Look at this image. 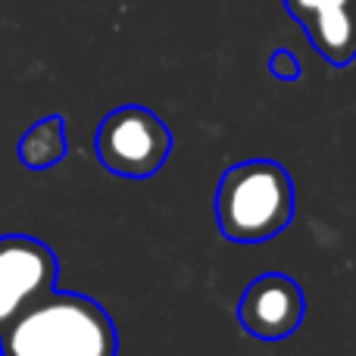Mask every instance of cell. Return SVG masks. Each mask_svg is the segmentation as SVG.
<instances>
[{
  "label": "cell",
  "mask_w": 356,
  "mask_h": 356,
  "mask_svg": "<svg viewBox=\"0 0 356 356\" xmlns=\"http://www.w3.org/2000/svg\"><path fill=\"white\" fill-rule=\"evenodd\" d=\"M307 297L300 284L284 272H266L253 278L238 300V322L259 341H284L300 328Z\"/></svg>",
  "instance_id": "cell-5"
},
{
  "label": "cell",
  "mask_w": 356,
  "mask_h": 356,
  "mask_svg": "<svg viewBox=\"0 0 356 356\" xmlns=\"http://www.w3.org/2000/svg\"><path fill=\"white\" fill-rule=\"evenodd\" d=\"M294 219V181L275 160H247L225 169L216 188V222L232 244H263Z\"/></svg>",
  "instance_id": "cell-2"
},
{
  "label": "cell",
  "mask_w": 356,
  "mask_h": 356,
  "mask_svg": "<svg viewBox=\"0 0 356 356\" xmlns=\"http://www.w3.org/2000/svg\"><path fill=\"white\" fill-rule=\"evenodd\" d=\"M269 72L282 81H294V79H300V63H297V56L291 50L282 47L269 56Z\"/></svg>",
  "instance_id": "cell-8"
},
{
  "label": "cell",
  "mask_w": 356,
  "mask_h": 356,
  "mask_svg": "<svg viewBox=\"0 0 356 356\" xmlns=\"http://www.w3.org/2000/svg\"><path fill=\"white\" fill-rule=\"evenodd\" d=\"M16 154L25 169H35V172L38 169H54L66 156V125H63V119L60 116L38 119L19 138Z\"/></svg>",
  "instance_id": "cell-7"
},
{
  "label": "cell",
  "mask_w": 356,
  "mask_h": 356,
  "mask_svg": "<svg viewBox=\"0 0 356 356\" xmlns=\"http://www.w3.org/2000/svg\"><path fill=\"white\" fill-rule=\"evenodd\" d=\"M284 6L325 63L347 66L356 56V0H284Z\"/></svg>",
  "instance_id": "cell-6"
},
{
  "label": "cell",
  "mask_w": 356,
  "mask_h": 356,
  "mask_svg": "<svg viewBox=\"0 0 356 356\" xmlns=\"http://www.w3.org/2000/svg\"><path fill=\"white\" fill-rule=\"evenodd\" d=\"M60 263L54 250L29 234L0 238V332L56 288Z\"/></svg>",
  "instance_id": "cell-4"
},
{
  "label": "cell",
  "mask_w": 356,
  "mask_h": 356,
  "mask_svg": "<svg viewBox=\"0 0 356 356\" xmlns=\"http://www.w3.org/2000/svg\"><path fill=\"white\" fill-rule=\"evenodd\" d=\"M116 325L97 300L50 291L0 332V356H116Z\"/></svg>",
  "instance_id": "cell-1"
},
{
  "label": "cell",
  "mask_w": 356,
  "mask_h": 356,
  "mask_svg": "<svg viewBox=\"0 0 356 356\" xmlns=\"http://www.w3.org/2000/svg\"><path fill=\"white\" fill-rule=\"evenodd\" d=\"M97 160L106 172L147 178L160 172L172 150V131L147 106H119L106 113L94 138Z\"/></svg>",
  "instance_id": "cell-3"
}]
</instances>
